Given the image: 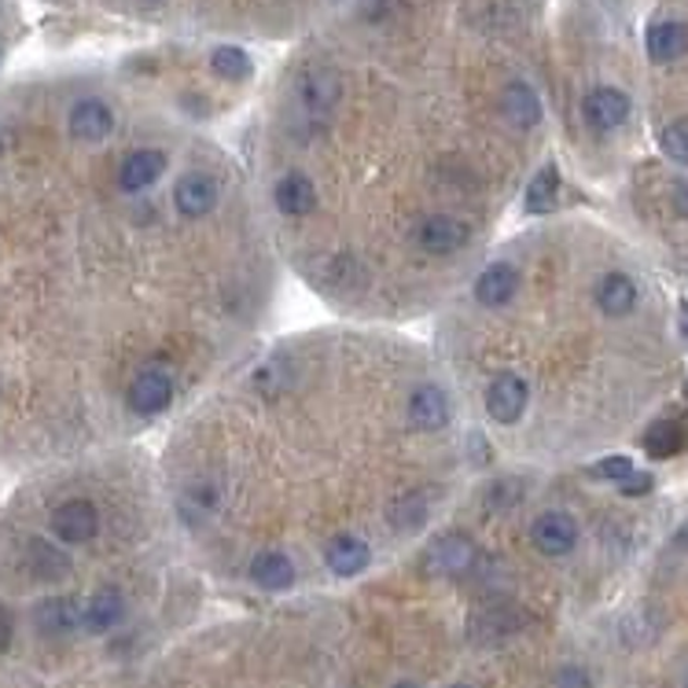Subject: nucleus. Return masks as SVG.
<instances>
[{
	"label": "nucleus",
	"mask_w": 688,
	"mask_h": 688,
	"mask_svg": "<svg viewBox=\"0 0 688 688\" xmlns=\"http://www.w3.org/2000/svg\"><path fill=\"white\" fill-rule=\"evenodd\" d=\"M130 409L137 416H159L173 402V376L167 365H144L130 383Z\"/></svg>",
	"instance_id": "f257e3e1"
},
{
	"label": "nucleus",
	"mask_w": 688,
	"mask_h": 688,
	"mask_svg": "<svg viewBox=\"0 0 688 688\" xmlns=\"http://www.w3.org/2000/svg\"><path fill=\"white\" fill-rule=\"evenodd\" d=\"M530 405V386L519 372H497L487 386V413L497 423H519Z\"/></svg>",
	"instance_id": "f03ea898"
},
{
	"label": "nucleus",
	"mask_w": 688,
	"mask_h": 688,
	"mask_svg": "<svg viewBox=\"0 0 688 688\" xmlns=\"http://www.w3.org/2000/svg\"><path fill=\"white\" fill-rule=\"evenodd\" d=\"M475 556H479L475 541L468 535H460V530H453V535H442L428 549L423 567H428V575H434V578H460V575H468V570H471Z\"/></svg>",
	"instance_id": "7ed1b4c3"
},
{
	"label": "nucleus",
	"mask_w": 688,
	"mask_h": 688,
	"mask_svg": "<svg viewBox=\"0 0 688 688\" xmlns=\"http://www.w3.org/2000/svg\"><path fill=\"white\" fill-rule=\"evenodd\" d=\"M405 416H409V428L420 431V434H434V431H445L453 420V405H450V394L442 391V386L434 383H423L413 391L409 398V409H405Z\"/></svg>",
	"instance_id": "20e7f679"
},
{
	"label": "nucleus",
	"mask_w": 688,
	"mask_h": 688,
	"mask_svg": "<svg viewBox=\"0 0 688 688\" xmlns=\"http://www.w3.org/2000/svg\"><path fill=\"white\" fill-rule=\"evenodd\" d=\"M218 199H221L218 181L210 177V173H202V170L184 173V177L173 184V207H177V214L188 218V221L207 218L210 210L218 207Z\"/></svg>",
	"instance_id": "39448f33"
},
{
	"label": "nucleus",
	"mask_w": 688,
	"mask_h": 688,
	"mask_svg": "<svg viewBox=\"0 0 688 688\" xmlns=\"http://www.w3.org/2000/svg\"><path fill=\"white\" fill-rule=\"evenodd\" d=\"M96 530H100V512L93 508V501L74 497L52 512V535L63 545H85V541L96 538Z\"/></svg>",
	"instance_id": "423d86ee"
},
{
	"label": "nucleus",
	"mask_w": 688,
	"mask_h": 688,
	"mask_svg": "<svg viewBox=\"0 0 688 688\" xmlns=\"http://www.w3.org/2000/svg\"><path fill=\"white\" fill-rule=\"evenodd\" d=\"M530 541H535L541 556H567L578 545V523L567 512H541L530 523Z\"/></svg>",
	"instance_id": "0eeeda50"
},
{
	"label": "nucleus",
	"mask_w": 688,
	"mask_h": 688,
	"mask_svg": "<svg viewBox=\"0 0 688 688\" xmlns=\"http://www.w3.org/2000/svg\"><path fill=\"white\" fill-rule=\"evenodd\" d=\"M468 239H471L468 225L450 214H431L416 225V247L428 250V255H453V250H460Z\"/></svg>",
	"instance_id": "6e6552de"
},
{
	"label": "nucleus",
	"mask_w": 688,
	"mask_h": 688,
	"mask_svg": "<svg viewBox=\"0 0 688 688\" xmlns=\"http://www.w3.org/2000/svg\"><path fill=\"white\" fill-rule=\"evenodd\" d=\"M581 114L597 133H612L629 119V96L623 89H612V85H597L581 103Z\"/></svg>",
	"instance_id": "1a4fd4ad"
},
{
	"label": "nucleus",
	"mask_w": 688,
	"mask_h": 688,
	"mask_svg": "<svg viewBox=\"0 0 688 688\" xmlns=\"http://www.w3.org/2000/svg\"><path fill=\"white\" fill-rule=\"evenodd\" d=\"M516 295H519V269L508 266V261H490V266L475 277V298H479V306L501 309Z\"/></svg>",
	"instance_id": "9d476101"
},
{
	"label": "nucleus",
	"mask_w": 688,
	"mask_h": 688,
	"mask_svg": "<svg viewBox=\"0 0 688 688\" xmlns=\"http://www.w3.org/2000/svg\"><path fill=\"white\" fill-rule=\"evenodd\" d=\"M162 173H167V155H162L159 148H137L122 159L119 184H122V192L137 196V192H148Z\"/></svg>",
	"instance_id": "9b49d317"
},
{
	"label": "nucleus",
	"mask_w": 688,
	"mask_h": 688,
	"mask_svg": "<svg viewBox=\"0 0 688 688\" xmlns=\"http://www.w3.org/2000/svg\"><path fill=\"white\" fill-rule=\"evenodd\" d=\"M66 130H71V137H77V140L96 144V140L111 137L114 111L103 100H77L71 114H66Z\"/></svg>",
	"instance_id": "f8f14e48"
},
{
	"label": "nucleus",
	"mask_w": 688,
	"mask_h": 688,
	"mask_svg": "<svg viewBox=\"0 0 688 688\" xmlns=\"http://www.w3.org/2000/svg\"><path fill=\"white\" fill-rule=\"evenodd\" d=\"M34 623L48 637H71L77 626H85V604H77L71 597H52L37 604Z\"/></svg>",
	"instance_id": "ddd939ff"
},
{
	"label": "nucleus",
	"mask_w": 688,
	"mask_h": 688,
	"mask_svg": "<svg viewBox=\"0 0 688 688\" xmlns=\"http://www.w3.org/2000/svg\"><path fill=\"white\" fill-rule=\"evenodd\" d=\"M273 202H277L280 214L306 218V214H314V207H317V188L306 173H284L273 188Z\"/></svg>",
	"instance_id": "4468645a"
},
{
	"label": "nucleus",
	"mask_w": 688,
	"mask_h": 688,
	"mask_svg": "<svg viewBox=\"0 0 688 688\" xmlns=\"http://www.w3.org/2000/svg\"><path fill=\"white\" fill-rule=\"evenodd\" d=\"M501 111L516 130H535L541 122V96L530 82H508L505 93H501Z\"/></svg>",
	"instance_id": "2eb2a0df"
},
{
	"label": "nucleus",
	"mask_w": 688,
	"mask_h": 688,
	"mask_svg": "<svg viewBox=\"0 0 688 688\" xmlns=\"http://www.w3.org/2000/svg\"><path fill=\"white\" fill-rule=\"evenodd\" d=\"M368 560H372V549H368L357 535H339V538H332V545L324 549V564L339 578L361 575L368 567Z\"/></svg>",
	"instance_id": "dca6fc26"
},
{
	"label": "nucleus",
	"mask_w": 688,
	"mask_h": 688,
	"mask_svg": "<svg viewBox=\"0 0 688 688\" xmlns=\"http://www.w3.org/2000/svg\"><path fill=\"white\" fill-rule=\"evenodd\" d=\"M644 48L655 63H674L688 52V26L677 23V19H666V23L648 26Z\"/></svg>",
	"instance_id": "f3484780"
},
{
	"label": "nucleus",
	"mask_w": 688,
	"mask_h": 688,
	"mask_svg": "<svg viewBox=\"0 0 688 688\" xmlns=\"http://www.w3.org/2000/svg\"><path fill=\"white\" fill-rule=\"evenodd\" d=\"M250 581H255L258 589L280 593V589H287L291 581H295V564H291V556H284V552L266 549L250 560Z\"/></svg>",
	"instance_id": "a211bd4d"
},
{
	"label": "nucleus",
	"mask_w": 688,
	"mask_h": 688,
	"mask_svg": "<svg viewBox=\"0 0 688 688\" xmlns=\"http://www.w3.org/2000/svg\"><path fill=\"white\" fill-rule=\"evenodd\" d=\"M298 100L309 111H332L343 100V82H339L335 71H309L298 82Z\"/></svg>",
	"instance_id": "6ab92c4d"
},
{
	"label": "nucleus",
	"mask_w": 688,
	"mask_h": 688,
	"mask_svg": "<svg viewBox=\"0 0 688 688\" xmlns=\"http://www.w3.org/2000/svg\"><path fill=\"white\" fill-rule=\"evenodd\" d=\"M122 618H125V597L119 589H100V593H93L89 604H85L82 629H89V634H111Z\"/></svg>",
	"instance_id": "aec40b11"
},
{
	"label": "nucleus",
	"mask_w": 688,
	"mask_h": 688,
	"mask_svg": "<svg viewBox=\"0 0 688 688\" xmlns=\"http://www.w3.org/2000/svg\"><path fill=\"white\" fill-rule=\"evenodd\" d=\"M597 306L607 317H626L637 306V284L626 273H607L597 284Z\"/></svg>",
	"instance_id": "412c9836"
},
{
	"label": "nucleus",
	"mask_w": 688,
	"mask_h": 688,
	"mask_svg": "<svg viewBox=\"0 0 688 688\" xmlns=\"http://www.w3.org/2000/svg\"><path fill=\"white\" fill-rule=\"evenodd\" d=\"M26 556H30V570L41 581H60L71 575V560H66L56 545H48V541L34 538L30 545H26Z\"/></svg>",
	"instance_id": "4be33fe9"
},
{
	"label": "nucleus",
	"mask_w": 688,
	"mask_h": 688,
	"mask_svg": "<svg viewBox=\"0 0 688 688\" xmlns=\"http://www.w3.org/2000/svg\"><path fill=\"white\" fill-rule=\"evenodd\" d=\"M556 192H560V170L556 162H549L527 184V210L530 214H545L552 202H556Z\"/></svg>",
	"instance_id": "5701e85b"
},
{
	"label": "nucleus",
	"mask_w": 688,
	"mask_h": 688,
	"mask_svg": "<svg viewBox=\"0 0 688 688\" xmlns=\"http://www.w3.org/2000/svg\"><path fill=\"white\" fill-rule=\"evenodd\" d=\"M423 519H428V497H423L420 490L416 493H405L391 505V527L394 530H416L423 527Z\"/></svg>",
	"instance_id": "b1692460"
},
{
	"label": "nucleus",
	"mask_w": 688,
	"mask_h": 688,
	"mask_svg": "<svg viewBox=\"0 0 688 688\" xmlns=\"http://www.w3.org/2000/svg\"><path fill=\"white\" fill-rule=\"evenodd\" d=\"M210 66H214L218 77L244 82V77L250 74V56L236 45H221V48H214V56H210Z\"/></svg>",
	"instance_id": "393cba45"
},
{
	"label": "nucleus",
	"mask_w": 688,
	"mask_h": 688,
	"mask_svg": "<svg viewBox=\"0 0 688 688\" xmlns=\"http://www.w3.org/2000/svg\"><path fill=\"white\" fill-rule=\"evenodd\" d=\"M644 450H648V457H655V460L674 457V453L681 450V428H677V423H666V420L655 423V428H648Z\"/></svg>",
	"instance_id": "a878e982"
},
{
	"label": "nucleus",
	"mask_w": 688,
	"mask_h": 688,
	"mask_svg": "<svg viewBox=\"0 0 688 688\" xmlns=\"http://www.w3.org/2000/svg\"><path fill=\"white\" fill-rule=\"evenodd\" d=\"M659 148H663L666 159L688 167V119H677L671 125H663V133H659Z\"/></svg>",
	"instance_id": "bb28decb"
},
{
	"label": "nucleus",
	"mask_w": 688,
	"mask_h": 688,
	"mask_svg": "<svg viewBox=\"0 0 688 688\" xmlns=\"http://www.w3.org/2000/svg\"><path fill=\"white\" fill-rule=\"evenodd\" d=\"M634 460L623 457V453H615V457H604L600 464H593V479H604V482H623L626 475H634Z\"/></svg>",
	"instance_id": "cd10ccee"
},
{
	"label": "nucleus",
	"mask_w": 688,
	"mask_h": 688,
	"mask_svg": "<svg viewBox=\"0 0 688 688\" xmlns=\"http://www.w3.org/2000/svg\"><path fill=\"white\" fill-rule=\"evenodd\" d=\"M655 487V479L648 471H634V475H626L623 482H618V490L626 493V497H644V493H652Z\"/></svg>",
	"instance_id": "c85d7f7f"
},
{
	"label": "nucleus",
	"mask_w": 688,
	"mask_h": 688,
	"mask_svg": "<svg viewBox=\"0 0 688 688\" xmlns=\"http://www.w3.org/2000/svg\"><path fill=\"white\" fill-rule=\"evenodd\" d=\"M556 688H589V677L586 671H578V666H567V671L556 677Z\"/></svg>",
	"instance_id": "c756f323"
},
{
	"label": "nucleus",
	"mask_w": 688,
	"mask_h": 688,
	"mask_svg": "<svg viewBox=\"0 0 688 688\" xmlns=\"http://www.w3.org/2000/svg\"><path fill=\"white\" fill-rule=\"evenodd\" d=\"M674 210L681 218H688V181H677L674 184Z\"/></svg>",
	"instance_id": "7c9ffc66"
},
{
	"label": "nucleus",
	"mask_w": 688,
	"mask_h": 688,
	"mask_svg": "<svg viewBox=\"0 0 688 688\" xmlns=\"http://www.w3.org/2000/svg\"><path fill=\"white\" fill-rule=\"evenodd\" d=\"M8 644H12V615L0 607V652H4Z\"/></svg>",
	"instance_id": "2f4dec72"
},
{
	"label": "nucleus",
	"mask_w": 688,
	"mask_h": 688,
	"mask_svg": "<svg viewBox=\"0 0 688 688\" xmlns=\"http://www.w3.org/2000/svg\"><path fill=\"white\" fill-rule=\"evenodd\" d=\"M674 541H677V549H688V523H685L681 530H677V535H674Z\"/></svg>",
	"instance_id": "473e14b6"
},
{
	"label": "nucleus",
	"mask_w": 688,
	"mask_h": 688,
	"mask_svg": "<svg viewBox=\"0 0 688 688\" xmlns=\"http://www.w3.org/2000/svg\"><path fill=\"white\" fill-rule=\"evenodd\" d=\"M394 688H416V685H409V681H402V685H394Z\"/></svg>",
	"instance_id": "72a5a7b5"
},
{
	"label": "nucleus",
	"mask_w": 688,
	"mask_h": 688,
	"mask_svg": "<svg viewBox=\"0 0 688 688\" xmlns=\"http://www.w3.org/2000/svg\"><path fill=\"white\" fill-rule=\"evenodd\" d=\"M450 688H471V685H450Z\"/></svg>",
	"instance_id": "f704fd0d"
},
{
	"label": "nucleus",
	"mask_w": 688,
	"mask_h": 688,
	"mask_svg": "<svg viewBox=\"0 0 688 688\" xmlns=\"http://www.w3.org/2000/svg\"><path fill=\"white\" fill-rule=\"evenodd\" d=\"M685 688H688V677H685Z\"/></svg>",
	"instance_id": "c9c22d12"
}]
</instances>
